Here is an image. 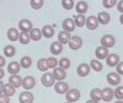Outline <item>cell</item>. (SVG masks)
<instances>
[{"label": "cell", "instance_id": "cell-1", "mask_svg": "<svg viewBox=\"0 0 123 103\" xmlns=\"http://www.w3.org/2000/svg\"><path fill=\"white\" fill-rule=\"evenodd\" d=\"M54 81H55V77L53 75V73H44L42 75V77H41V82H42V85L44 87H50L54 85Z\"/></svg>", "mask_w": 123, "mask_h": 103}, {"label": "cell", "instance_id": "cell-2", "mask_svg": "<svg viewBox=\"0 0 123 103\" xmlns=\"http://www.w3.org/2000/svg\"><path fill=\"white\" fill-rule=\"evenodd\" d=\"M101 46L102 47H106V48H112L116 44V38L112 36V34H105L104 37L101 38Z\"/></svg>", "mask_w": 123, "mask_h": 103}, {"label": "cell", "instance_id": "cell-3", "mask_svg": "<svg viewBox=\"0 0 123 103\" xmlns=\"http://www.w3.org/2000/svg\"><path fill=\"white\" fill-rule=\"evenodd\" d=\"M65 98H67L68 102H73V103L76 102V101H79L80 99V91L76 90V88L69 90L67 93H65Z\"/></svg>", "mask_w": 123, "mask_h": 103}, {"label": "cell", "instance_id": "cell-4", "mask_svg": "<svg viewBox=\"0 0 123 103\" xmlns=\"http://www.w3.org/2000/svg\"><path fill=\"white\" fill-rule=\"evenodd\" d=\"M68 44H69L70 49L78 50V49L81 48V46H83V39H81L79 36H73V37L70 38V40H69Z\"/></svg>", "mask_w": 123, "mask_h": 103}, {"label": "cell", "instance_id": "cell-5", "mask_svg": "<svg viewBox=\"0 0 123 103\" xmlns=\"http://www.w3.org/2000/svg\"><path fill=\"white\" fill-rule=\"evenodd\" d=\"M32 22L30 21V20L27 18H22V20H20V22H18V29L21 31V32H31V29H32Z\"/></svg>", "mask_w": 123, "mask_h": 103}, {"label": "cell", "instance_id": "cell-6", "mask_svg": "<svg viewBox=\"0 0 123 103\" xmlns=\"http://www.w3.org/2000/svg\"><path fill=\"white\" fill-rule=\"evenodd\" d=\"M54 91L59 95H64L69 91V85L64 81H58L57 84L54 85Z\"/></svg>", "mask_w": 123, "mask_h": 103}, {"label": "cell", "instance_id": "cell-7", "mask_svg": "<svg viewBox=\"0 0 123 103\" xmlns=\"http://www.w3.org/2000/svg\"><path fill=\"white\" fill-rule=\"evenodd\" d=\"M90 70H91L90 64L83 63V64H80V65L78 66V69H76V73H78V75H79V76H81V77H85V76H87V75H89Z\"/></svg>", "mask_w": 123, "mask_h": 103}, {"label": "cell", "instance_id": "cell-8", "mask_svg": "<svg viewBox=\"0 0 123 103\" xmlns=\"http://www.w3.org/2000/svg\"><path fill=\"white\" fill-rule=\"evenodd\" d=\"M0 90H1V93H5L6 96H9V97H11V96H14L15 95V91H16V88L12 86V85H10V84H0Z\"/></svg>", "mask_w": 123, "mask_h": 103}, {"label": "cell", "instance_id": "cell-9", "mask_svg": "<svg viewBox=\"0 0 123 103\" xmlns=\"http://www.w3.org/2000/svg\"><path fill=\"white\" fill-rule=\"evenodd\" d=\"M36 85V80L33 76H26L24 77L22 80V87L26 90V91H30L31 88H33Z\"/></svg>", "mask_w": 123, "mask_h": 103}, {"label": "cell", "instance_id": "cell-10", "mask_svg": "<svg viewBox=\"0 0 123 103\" xmlns=\"http://www.w3.org/2000/svg\"><path fill=\"white\" fill-rule=\"evenodd\" d=\"M62 27H63V31H65V32H73V31L75 29V22L73 18H65L63 23H62Z\"/></svg>", "mask_w": 123, "mask_h": 103}, {"label": "cell", "instance_id": "cell-11", "mask_svg": "<svg viewBox=\"0 0 123 103\" xmlns=\"http://www.w3.org/2000/svg\"><path fill=\"white\" fill-rule=\"evenodd\" d=\"M107 82L110 85L112 86H116V85H119V82H121V75L118 73H110L107 75Z\"/></svg>", "mask_w": 123, "mask_h": 103}, {"label": "cell", "instance_id": "cell-12", "mask_svg": "<svg viewBox=\"0 0 123 103\" xmlns=\"http://www.w3.org/2000/svg\"><path fill=\"white\" fill-rule=\"evenodd\" d=\"M18 101H20V103H32L33 102V95L31 93L30 91L25 90L22 93H20Z\"/></svg>", "mask_w": 123, "mask_h": 103}, {"label": "cell", "instance_id": "cell-13", "mask_svg": "<svg viewBox=\"0 0 123 103\" xmlns=\"http://www.w3.org/2000/svg\"><path fill=\"white\" fill-rule=\"evenodd\" d=\"M95 55H96V58H97L98 60L106 59V58L108 57V48L102 47V46L97 47V48H96V50H95Z\"/></svg>", "mask_w": 123, "mask_h": 103}, {"label": "cell", "instance_id": "cell-14", "mask_svg": "<svg viewBox=\"0 0 123 103\" xmlns=\"http://www.w3.org/2000/svg\"><path fill=\"white\" fill-rule=\"evenodd\" d=\"M49 50L53 55H59L62 52H63V44H62L59 40H55V42H53L52 44H50Z\"/></svg>", "mask_w": 123, "mask_h": 103}, {"label": "cell", "instance_id": "cell-15", "mask_svg": "<svg viewBox=\"0 0 123 103\" xmlns=\"http://www.w3.org/2000/svg\"><path fill=\"white\" fill-rule=\"evenodd\" d=\"M98 20H97V17L96 16H89L87 18H86V27L90 29V31H94V29H96L97 27H98Z\"/></svg>", "mask_w": 123, "mask_h": 103}, {"label": "cell", "instance_id": "cell-16", "mask_svg": "<svg viewBox=\"0 0 123 103\" xmlns=\"http://www.w3.org/2000/svg\"><path fill=\"white\" fill-rule=\"evenodd\" d=\"M115 97V91L112 90L111 87H106L102 90V99L105 102H111Z\"/></svg>", "mask_w": 123, "mask_h": 103}, {"label": "cell", "instance_id": "cell-17", "mask_svg": "<svg viewBox=\"0 0 123 103\" xmlns=\"http://www.w3.org/2000/svg\"><path fill=\"white\" fill-rule=\"evenodd\" d=\"M106 63L108 66H117L119 64V55L116 53L108 54V57L106 58Z\"/></svg>", "mask_w": 123, "mask_h": 103}, {"label": "cell", "instance_id": "cell-18", "mask_svg": "<svg viewBox=\"0 0 123 103\" xmlns=\"http://www.w3.org/2000/svg\"><path fill=\"white\" fill-rule=\"evenodd\" d=\"M20 69H21V64L17 63V61H11L7 65V73L11 75H16V74H18Z\"/></svg>", "mask_w": 123, "mask_h": 103}, {"label": "cell", "instance_id": "cell-19", "mask_svg": "<svg viewBox=\"0 0 123 103\" xmlns=\"http://www.w3.org/2000/svg\"><path fill=\"white\" fill-rule=\"evenodd\" d=\"M22 80H24V79L20 77L18 74H16V75H11V76L9 77V84H10V85H12V86L16 88V87L22 86Z\"/></svg>", "mask_w": 123, "mask_h": 103}, {"label": "cell", "instance_id": "cell-20", "mask_svg": "<svg viewBox=\"0 0 123 103\" xmlns=\"http://www.w3.org/2000/svg\"><path fill=\"white\" fill-rule=\"evenodd\" d=\"M53 75H54V77H55L57 81H63V80L67 77L65 70L62 69V68H55V69H53Z\"/></svg>", "mask_w": 123, "mask_h": 103}, {"label": "cell", "instance_id": "cell-21", "mask_svg": "<svg viewBox=\"0 0 123 103\" xmlns=\"http://www.w3.org/2000/svg\"><path fill=\"white\" fill-rule=\"evenodd\" d=\"M6 36L11 42H16V40L20 38V32L17 31V28H9Z\"/></svg>", "mask_w": 123, "mask_h": 103}, {"label": "cell", "instance_id": "cell-22", "mask_svg": "<svg viewBox=\"0 0 123 103\" xmlns=\"http://www.w3.org/2000/svg\"><path fill=\"white\" fill-rule=\"evenodd\" d=\"M75 9H76V12L78 14H80V15H84L87 10H89V5H87V3L86 1H79V3H76V6H75Z\"/></svg>", "mask_w": 123, "mask_h": 103}, {"label": "cell", "instance_id": "cell-23", "mask_svg": "<svg viewBox=\"0 0 123 103\" xmlns=\"http://www.w3.org/2000/svg\"><path fill=\"white\" fill-rule=\"evenodd\" d=\"M97 20H98V23H101V25H107V23H110V21H111V16H110V14L102 11V12H100V14L97 15Z\"/></svg>", "mask_w": 123, "mask_h": 103}, {"label": "cell", "instance_id": "cell-24", "mask_svg": "<svg viewBox=\"0 0 123 103\" xmlns=\"http://www.w3.org/2000/svg\"><path fill=\"white\" fill-rule=\"evenodd\" d=\"M30 36H31V39L35 40V42H38V40L42 38V29H39V28H32L31 29V32H30Z\"/></svg>", "mask_w": 123, "mask_h": 103}, {"label": "cell", "instance_id": "cell-25", "mask_svg": "<svg viewBox=\"0 0 123 103\" xmlns=\"http://www.w3.org/2000/svg\"><path fill=\"white\" fill-rule=\"evenodd\" d=\"M70 38H71L70 33H69V32H65V31H62V32H59V34H58V40H59L62 44L69 43Z\"/></svg>", "mask_w": 123, "mask_h": 103}, {"label": "cell", "instance_id": "cell-26", "mask_svg": "<svg viewBox=\"0 0 123 103\" xmlns=\"http://www.w3.org/2000/svg\"><path fill=\"white\" fill-rule=\"evenodd\" d=\"M90 98L91 99H94V101H101L102 99V90L100 88H92L91 92H90Z\"/></svg>", "mask_w": 123, "mask_h": 103}, {"label": "cell", "instance_id": "cell-27", "mask_svg": "<svg viewBox=\"0 0 123 103\" xmlns=\"http://www.w3.org/2000/svg\"><path fill=\"white\" fill-rule=\"evenodd\" d=\"M42 34L43 37L46 38H52L54 36V28L52 26H49V25H46L43 28H42Z\"/></svg>", "mask_w": 123, "mask_h": 103}, {"label": "cell", "instance_id": "cell-28", "mask_svg": "<svg viewBox=\"0 0 123 103\" xmlns=\"http://www.w3.org/2000/svg\"><path fill=\"white\" fill-rule=\"evenodd\" d=\"M37 69L39 71H43V73H47V70L49 69L48 68V64H47V59L44 58H41L38 61H37Z\"/></svg>", "mask_w": 123, "mask_h": 103}, {"label": "cell", "instance_id": "cell-29", "mask_svg": "<svg viewBox=\"0 0 123 103\" xmlns=\"http://www.w3.org/2000/svg\"><path fill=\"white\" fill-rule=\"evenodd\" d=\"M90 66H91V69L92 70H95L96 73H100V71H102V69H104V66H102V64H101V61L97 59H94V60H91L90 61Z\"/></svg>", "mask_w": 123, "mask_h": 103}, {"label": "cell", "instance_id": "cell-30", "mask_svg": "<svg viewBox=\"0 0 123 103\" xmlns=\"http://www.w3.org/2000/svg\"><path fill=\"white\" fill-rule=\"evenodd\" d=\"M74 22H75V26H76V27H83V26L86 23V17H85L84 15L78 14V15L74 17Z\"/></svg>", "mask_w": 123, "mask_h": 103}, {"label": "cell", "instance_id": "cell-31", "mask_svg": "<svg viewBox=\"0 0 123 103\" xmlns=\"http://www.w3.org/2000/svg\"><path fill=\"white\" fill-rule=\"evenodd\" d=\"M30 40H32V39H31V36H30L28 32H21V33H20L18 42L21 44H28Z\"/></svg>", "mask_w": 123, "mask_h": 103}, {"label": "cell", "instance_id": "cell-32", "mask_svg": "<svg viewBox=\"0 0 123 103\" xmlns=\"http://www.w3.org/2000/svg\"><path fill=\"white\" fill-rule=\"evenodd\" d=\"M15 53H16V48H15L14 46H6V47L4 48V55L7 57V58L14 57Z\"/></svg>", "mask_w": 123, "mask_h": 103}, {"label": "cell", "instance_id": "cell-33", "mask_svg": "<svg viewBox=\"0 0 123 103\" xmlns=\"http://www.w3.org/2000/svg\"><path fill=\"white\" fill-rule=\"evenodd\" d=\"M20 64H21V68L28 69L31 65H32V59H31L30 57H22L21 60H20Z\"/></svg>", "mask_w": 123, "mask_h": 103}, {"label": "cell", "instance_id": "cell-34", "mask_svg": "<svg viewBox=\"0 0 123 103\" xmlns=\"http://www.w3.org/2000/svg\"><path fill=\"white\" fill-rule=\"evenodd\" d=\"M70 60L68 59V58H62L60 60H59V68H62V69H64V70H67V69H69L70 68Z\"/></svg>", "mask_w": 123, "mask_h": 103}, {"label": "cell", "instance_id": "cell-35", "mask_svg": "<svg viewBox=\"0 0 123 103\" xmlns=\"http://www.w3.org/2000/svg\"><path fill=\"white\" fill-rule=\"evenodd\" d=\"M47 64H48V68L49 69H55L57 65H59V61L55 58L50 57V58H47Z\"/></svg>", "mask_w": 123, "mask_h": 103}, {"label": "cell", "instance_id": "cell-36", "mask_svg": "<svg viewBox=\"0 0 123 103\" xmlns=\"http://www.w3.org/2000/svg\"><path fill=\"white\" fill-rule=\"evenodd\" d=\"M62 6L65 10H71L75 5H74V0H62Z\"/></svg>", "mask_w": 123, "mask_h": 103}, {"label": "cell", "instance_id": "cell-37", "mask_svg": "<svg viewBox=\"0 0 123 103\" xmlns=\"http://www.w3.org/2000/svg\"><path fill=\"white\" fill-rule=\"evenodd\" d=\"M43 6V0H31V7L35 10H39Z\"/></svg>", "mask_w": 123, "mask_h": 103}, {"label": "cell", "instance_id": "cell-38", "mask_svg": "<svg viewBox=\"0 0 123 103\" xmlns=\"http://www.w3.org/2000/svg\"><path fill=\"white\" fill-rule=\"evenodd\" d=\"M117 4V0H102V5L106 9H111Z\"/></svg>", "mask_w": 123, "mask_h": 103}, {"label": "cell", "instance_id": "cell-39", "mask_svg": "<svg viewBox=\"0 0 123 103\" xmlns=\"http://www.w3.org/2000/svg\"><path fill=\"white\" fill-rule=\"evenodd\" d=\"M115 97L117 99H119V101L123 99V86L116 87V90H115Z\"/></svg>", "mask_w": 123, "mask_h": 103}, {"label": "cell", "instance_id": "cell-40", "mask_svg": "<svg viewBox=\"0 0 123 103\" xmlns=\"http://www.w3.org/2000/svg\"><path fill=\"white\" fill-rule=\"evenodd\" d=\"M0 103H10V97L5 93H1L0 95Z\"/></svg>", "mask_w": 123, "mask_h": 103}, {"label": "cell", "instance_id": "cell-41", "mask_svg": "<svg viewBox=\"0 0 123 103\" xmlns=\"http://www.w3.org/2000/svg\"><path fill=\"white\" fill-rule=\"evenodd\" d=\"M116 68H117V73L122 76V75H123V61H119V64H118Z\"/></svg>", "mask_w": 123, "mask_h": 103}, {"label": "cell", "instance_id": "cell-42", "mask_svg": "<svg viewBox=\"0 0 123 103\" xmlns=\"http://www.w3.org/2000/svg\"><path fill=\"white\" fill-rule=\"evenodd\" d=\"M117 10L121 14H123V0H121V1L117 3Z\"/></svg>", "mask_w": 123, "mask_h": 103}, {"label": "cell", "instance_id": "cell-43", "mask_svg": "<svg viewBox=\"0 0 123 103\" xmlns=\"http://www.w3.org/2000/svg\"><path fill=\"white\" fill-rule=\"evenodd\" d=\"M4 65H5V58L4 57H0V66L3 68Z\"/></svg>", "mask_w": 123, "mask_h": 103}, {"label": "cell", "instance_id": "cell-44", "mask_svg": "<svg viewBox=\"0 0 123 103\" xmlns=\"http://www.w3.org/2000/svg\"><path fill=\"white\" fill-rule=\"evenodd\" d=\"M86 103H100V102H98V101H94V99L90 98L89 101H86Z\"/></svg>", "mask_w": 123, "mask_h": 103}, {"label": "cell", "instance_id": "cell-45", "mask_svg": "<svg viewBox=\"0 0 123 103\" xmlns=\"http://www.w3.org/2000/svg\"><path fill=\"white\" fill-rule=\"evenodd\" d=\"M4 74H5V73H4V70H3V68H1V69H0V79L4 77Z\"/></svg>", "mask_w": 123, "mask_h": 103}, {"label": "cell", "instance_id": "cell-46", "mask_svg": "<svg viewBox=\"0 0 123 103\" xmlns=\"http://www.w3.org/2000/svg\"><path fill=\"white\" fill-rule=\"evenodd\" d=\"M119 22H121V25L123 26V14H122V15L119 16Z\"/></svg>", "mask_w": 123, "mask_h": 103}, {"label": "cell", "instance_id": "cell-47", "mask_svg": "<svg viewBox=\"0 0 123 103\" xmlns=\"http://www.w3.org/2000/svg\"><path fill=\"white\" fill-rule=\"evenodd\" d=\"M116 103H123V102H122V101H119V99H118V101H117V102H116Z\"/></svg>", "mask_w": 123, "mask_h": 103}, {"label": "cell", "instance_id": "cell-48", "mask_svg": "<svg viewBox=\"0 0 123 103\" xmlns=\"http://www.w3.org/2000/svg\"><path fill=\"white\" fill-rule=\"evenodd\" d=\"M65 103H73V102H68V101H67V102H65Z\"/></svg>", "mask_w": 123, "mask_h": 103}]
</instances>
